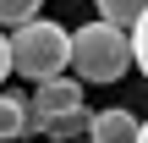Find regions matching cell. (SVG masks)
Segmentation results:
<instances>
[{"mask_svg": "<svg viewBox=\"0 0 148 143\" xmlns=\"http://www.w3.org/2000/svg\"><path fill=\"white\" fill-rule=\"evenodd\" d=\"M5 61H11V72L27 77L33 88L66 77V28H60V22H44V17L11 28V39H5Z\"/></svg>", "mask_w": 148, "mask_h": 143, "instance_id": "1", "label": "cell"}, {"mask_svg": "<svg viewBox=\"0 0 148 143\" xmlns=\"http://www.w3.org/2000/svg\"><path fill=\"white\" fill-rule=\"evenodd\" d=\"M66 66L77 72V83H115L132 72V50H126V33L104 28V22H88L77 33H66Z\"/></svg>", "mask_w": 148, "mask_h": 143, "instance_id": "2", "label": "cell"}, {"mask_svg": "<svg viewBox=\"0 0 148 143\" xmlns=\"http://www.w3.org/2000/svg\"><path fill=\"white\" fill-rule=\"evenodd\" d=\"M82 110V83L77 77H55V83H38L33 99H27V132H49L60 116Z\"/></svg>", "mask_w": 148, "mask_h": 143, "instance_id": "3", "label": "cell"}, {"mask_svg": "<svg viewBox=\"0 0 148 143\" xmlns=\"http://www.w3.org/2000/svg\"><path fill=\"white\" fill-rule=\"evenodd\" d=\"M88 143H143V121L121 105L110 110H88Z\"/></svg>", "mask_w": 148, "mask_h": 143, "instance_id": "4", "label": "cell"}, {"mask_svg": "<svg viewBox=\"0 0 148 143\" xmlns=\"http://www.w3.org/2000/svg\"><path fill=\"white\" fill-rule=\"evenodd\" d=\"M143 11H148V0H99V22L115 28V33L143 28Z\"/></svg>", "mask_w": 148, "mask_h": 143, "instance_id": "5", "label": "cell"}, {"mask_svg": "<svg viewBox=\"0 0 148 143\" xmlns=\"http://www.w3.org/2000/svg\"><path fill=\"white\" fill-rule=\"evenodd\" d=\"M27 132V99L22 94H0V143Z\"/></svg>", "mask_w": 148, "mask_h": 143, "instance_id": "6", "label": "cell"}, {"mask_svg": "<svg viewBox=\"0 0 148 143\" xmlns=\"http://www.w3.org/2000/svg\"><path fill=\"white\" fill-rule=\"evenodd\" d=\"M49 138H55V143H77V138H88V110H71V116H60V121L49 127Z\"/></svg>", "mask_w": 148, "mask_h": 143, "instance_id": "7", "label": "cell"}, {"mask_svg": "<svg viewBox=\"0 0 148 143\" xmlns=\"http://www.w3.org/2000/svg\"><path fill=\"white\" fill-rule=\"evenodd\" d=\"M38 6H44V0H0V22H5V28H22V22L38 17Z\"/></svg>", "mask_w": 148, "mask_h": 143, "instance_id": "8", "label": "cell"}, {"mask_svg": "<svg viewBox=\"0 0 148 143\" xmlns=\"http://www.w3.org/2000/svg\"><path fill=\"white\" fill-rule=\"evenodd\" d=\"M11 77V61H5V33H0V83Z\"/></svg>", "mask_w": 148, "mask_h": 143, "instance_id": "9", "label": "cell"}, {"mask_svg": "<svg viewBox=\"0 0 148 143\" xmlns=\"http://www.w3.org/2000/svg\"><path fill=\"white\" fill-rule=\"evenodd\" d=\"M77 143H88V138H77Z\"/></svg>", "mask_w": 148, "mask_h": 143, "instance_id": "10", "label": "cell"}]
</instances>
